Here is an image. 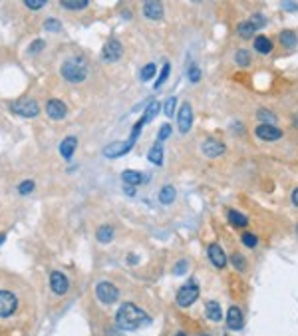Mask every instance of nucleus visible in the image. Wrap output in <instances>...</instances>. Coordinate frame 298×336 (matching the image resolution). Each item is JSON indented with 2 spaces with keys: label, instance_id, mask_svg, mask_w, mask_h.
<instances>
[{
  "label": "nucleus",
  "instance_id": "f257e3e1",
  "mask_svg": "<svg viewBox=\"0 0 298 336\" xmlns=\"http://www.w3.org/2000/svg\"><path fill=\"white\" fill-rule=\"evenodd\" d=\"M115 322L122 330H137L149 324V316L141 309H137L133 302H124L115 314Z\"/></svg>",
  "mask_w": 298,
  "mask_h": 336
},
{
  "label": "nucleus",
  "instance_id": "f03ea898",
  "mask_svg": "<svg viewBox=\"0 0 298 336\" xmlns=\"http://www.w3.org/2000/svg\"><path fill=\"white\" fill-rule=\"evenodd\" d=\"M62 78L70 84H80L87 78V62L84 58H70L62 64Z\"/></svg>",
  "mask_w": 298,
  "mask_h": 336
},
{
  "label": "nucleus",
  "instance_id": "7ed1b4c3",
  "mask_svg": "<svg viewBox=\"0 0 298 336\" xmlns=\"http://www.w3.org/2000/svg\"><path fill=\"white\" fill-rule=\"evenodd\" d=\"M199 287H197V283L195 281H191V283H187L185 287H181L179 289V292H177V304L181 309H187V307H191V304L199 298Z\"/></svg>",
  "mask_w": 298,
  "mask_h": 336
},
{
  "label": "nucleus",
  "instance_id": "20e7f679",
  "mask_svg": "<svg viewBox=\"0 0 298 336\" xmlns=\"http://www.w3.org/2000/svg\"><path fill=\"white\" fill-rule=\"evenodd\" d=\"M10 110L22 117H36L40 113V106L34 100H18L10 104Z\"/></svg>",
  "mask_w": 298,
  "mask_h": 336
},
{
  "label": "nucleus",
  "instance_id": "39448f33",
  "mask_svg": "<svg viewBox=\"0 0 298 336\" xmlns=\"http://www.w3.org/2000/svg\"><path fill=\"white\" fill-rule=\"evenodd\" d=\"M133 145H135L133 139H128V141H113V143H109V145L104 147V156L109 157V159L122 157V156H126V154H129Z\"/></svg>",
  "mask_w": 298,
  "mask_h": 336
},
{
  "label": "nucleus",
  "instance_id": "423d86ee",
  "mask_svg": "<svg viewBox=\"0 0 298 336\" xmlns=\"http://www.w3.org/2000/svg\"><path fill=\"white\" fill-rule=\"evenodd\" d=\"M96 296H98L100 302H104V304H113V302H117V298H119V291H117L111 283L102 281V283H98V287H96Z\"/></svg>",
  "mask_w": 298,
  "mask_h": 336
},
{
  "label": "nucleus",
  "instance_id": "0eeeda50",
  "mask_svg": "<svg viewBox=\"0 0 298 336\" xmlns=\"http://www.w3.org/2000/svg\"><path fill=\"white\" fill-rule=\"evenodd\" d=\"M18 300L10 291H0V318H8L14 314Z\"/></svg>",
  "mask_w": 298,
  "mask_h": 336
},
{
  "label": "nucleus",
  "instance_id": "6e6552de",
  "mask_svg": "<svg viewBox=\"0 0 298 336\" xmlns=\"http://www.w3.org/2000/svg\"><path fill=\"white\" fill-rule=\"evenodd\" d=\"M201 151H203V156H205V157L215 159V157H219V156H223V154H225V143H223V141H219V139H215V137H209V139H205V141H203Z\"/></svg>",
  "mask_w": 298,
  "mask_h": 336
},
{
  "label": "nucleus",
  "instance_id": "1a4fd4ad",
  "mask_svg": "<svg viewBox=\"0 0 298 336\" xmlns=\"http://www.w3.org/2000/svg\"><path fill=\"white\" fill-rule=\"evenodd\" d=\"M256 137L262 139V141H278L282 139V130H278L277 126H266V124H258L256 130H255Z\"/></svg>",
  "mask_w": 298,
  "mask_h": 336
},
{
  "label": "nucleus",
  "instance_id": "9d476101",
  "mask_svg": "<svg viewBox=\"0 0 298 336\" xmlns=\"http://www.w3.org/2000/svg\"><path fill=\"white\" fill-rule=\"evenodd\" d=\"M50 287L56 294H66L68 289H70V281L64 272H60V270H54L50 274Z\"/></svg>",
  "mask_w": 298,
  "mask_h": 336
},
{
  "label": "nucleus",
  "instance_id": "9b49d317",
  "mask_svg": "<svg viewBox=\"0 0 298 336\" xmlns=\"http://www.w3.org/2000/svg\"><path fill=\"white\" fill-rule=\"evenodd\" d=\"M177 124H179V132L181 134H187L191 130V126H193V110H191V106L187 102L181 106V110H179Z\"/></svg>",
  "mask_w": 298,
  "mask_h": 336
},
{
  "label": "nucleus",
  "instance_id": "f8f14e48",
  "mask_svg": "<svg viewBox=\"0 0 298 336\" xmlns=\"http://www.w3.org/2000/svg\"><path fill=\"white\" fill-rule=\"evenodd\" d=\"M124 54V46L119 44L117 40H107V44L104 46V60L106 62H117L119 58H122Z\"/></svg>",
  "mask_w": 298,
  "mask_h": 336
},
{
  "label": "nucleus",
  "instance_id": "ddd939ff",
  "mask_svg": "<svg viewBox=\"0 0 298 336\" xmlns=\"http://www.w3.org/2000/svg\"><path fill=\"white\" fill-rule=\"evenodd\" d=\"M209 259H211V263L217 267V269H225L227 265V255L223 251V247L219 245V243H213V245H209Z\"/></svg>",
  "mask_w": 298,
  "mask_h": 336
},
{
  "label": "nucleus",
  "instance_id": "4468645a",
  "mask_svg": "<svg viewBox=\"0 0 298 336\" xmlns=\"http://www.w3.org/2000/svg\"><path fill=\"white\" fill-rule=\"evenodd\" d=\"M46 113L52 117V119H64L68 110H66V104L60 102V100H50L46 104Z\"/></svg>",
  "mask_w": 298,
  "mask_h": 336
},
{
  "label": "nucleus",
  "instance_id": "2eb2a0df",
  "mask_svg": "<svg viewBox=\"0 0 298 336\" xmlns=\"http://www.w3.org/2000/svg\"><path fill=\"white\" fill-rule=\"evenodd\" d=\"M245 324V318H243V313L238 307H231L229 313H227V326L231 330H241Z\"/></svg>",
  "mask_w": 298,
  "mask_h": 336
},
{
  "label": "nucleus",
  "instance_id": "dca6fc26",
  "mask_svg": "<svg viewBox=\"0 0 298 336\" xmlns=\"http://www.w3.org/2000/svg\"><path fill=\"white\" fill-rule=\"evenodd\" d=\"M143 14L149 20H161L163 18V4L155 2V0H149V2L143 4Z\"/></svg>",
  "mask_w": 298,
  "mask_h": 336
},
{
  "label": "nucleus",
  "instance_id": "f3484780",
  "mask_svg": "<svg viewBox=\"0 0 298 336\" xmlns=\"http://www.w3.org/2000/svg\"><path fill=\"white\" fill-rule=\"evenodd\" d=\"M205 313H207V318L213 320V322H219L223 318V311H221V304L217 300H209L205 304Z\"/></svg>",
  "mask_w": 298,
  "mask_h": 336
},
{
  "label": "nucleus",
  "instance_id": "a211bd4d",
  "mask_svg": "<svg viewBox=\"0 0 298 336\" xmlns=\"http://www.w3.org/2000/svg\"><path fill=\"white\" fill-rule=\"evenodd\" d=\"M76 147H78V139L70 135V137H66L62 143H60V154H62V157H64V159H70V157L74 156Z\"/></svg>",
  "mask_w": 298,
  "mask_h": 336
},
{
  "label": "nucleus",
  "instance_id": "6ab92c4d",
  "mask_svg": "<svg viewBox=\"0 0 298 336\" xmlns=\"http://www.w3.org/2000/svg\"><path fill=\"white\" fill-rule=\"evenodd\" d=\"M273 48H275V44H273V40L268 36H256L255 38V50L258 54H271Z\"/></svg>",
  "mask_w": 298,
  "mask_h": 336
},
{
  "label": "nucleus",
  "instance_id": "aec40b11",
  "mask_svg": "<svg viewBox=\"0 0 298 336\" xmlns=\"http://www.w3.org/2000/svg\"><path fill=\"white\" fill-rule=\"evenodd\" d=\"M96 239L100 243H104V245H107V243L113 241V227L111 225H102L98 231H96Z\"/></svg>",
  "mask_w": 298,
  "mask_h": 336
},
{
  "label": "nucleus",
  "instance_id": "412c9836",
  "mask_svg": "<svg viewBox=\"0 0 298 336\" xmlns=\"http://www.w3.org/2000/svg\"><path fill=\"white\" fill-rule=\"evenodd\" d=\"M122 179H124V183H128L129 187H133V185H139L141 179H143V175H141L139 171L128 169V171H124V173H122Z\"/></svg>",
  "mask_w": 298,
  "mask_h": 336
},
{
  "label": "nucleus",
  "instance_id": "4be33fe9",
  "mask_svg": "<svg viewBox=\"0 0 298 336\" xmlns=\"http://www.w3.org/2000/svg\"><path fill=\"white\" fill-rule=\"evenodd\" d=\"M147 159L151 161V163H155V165H161L163 163V147H161V143H155L151 149H149Z\"/></svg>",
  "mask_w": 298,
  "mask_h": 336
},
{
  "label": "nucleus",
  "instance_id": "5701e85b",
  "mask_svg": "<svg viewBox=\"0 0 298 336\" xmlns=\"http://www.w3.org/2000/svg\"><path fill=\"white\" fill-rule=\"evenodd\" d=\"M256 26L251 22V20H247V22H241V24H238V28H236V32H238V36H241V38H251L255 32H256Z\"/></svg>",
  "mask_w": 298,
  "mask_h": 336
},
{
  "label": "nucleus",
  "instance_id": "b1692460",
  "mask_svg": "<svg viewBox=\"0 0 298 336\" xmlns=\"http://www.w3.org/2000/svg\"><path fill=\"white\" fill-rule=\"evenodd\" d=\"M229 221H231V225H234V227H247V225H249L247 215H243V213H238V211H234V209L229 211Z\"/></svg>",
  "mask_w": 298,
  "mask_h": 336
},
{
  "label": "nucleus",
  "instance_id": "393cba45",
  "mask_svg": "<svg viewBox=\"0 0 298 336\" xmlns=\"http://www.w3.org/2000/svg\"><path fill=\"white\" fill-rule=\"evenodd\" d=\"M175 195H177L175 187L165 185V187H161V191H159V201H161L163 205H171V203L175 201Z\"/></svg>",
  "mask_w": 298,
  "mask_h": 336
},
{
  "label": "nucleus",
  "instance_id": "a878e982",
  "mask_svg": "<svg viewBox=\"0 0 298 336\" xmlns=\"http://www.w3.org/2000/svg\"><path fill=\"white\" fill-rule=\"evenodd\" d=\"M280 44H284L286 48H294L298 44V38L292 30H284V32H280Z\"/></svg>",
  "mask_w": 298,
  "mask_h": 336
},
{
  "label": "nucleus",
  "instance_id": "bb28decb",
  "mask_svg": "<svg viewBox=\"0 0 298 336\" xmlns=\"http://www.w3.org/2000/svg\"><path fill=\"white\" fill-rule=\"evenodd\" d=\"M256 115H258V119H260V124H266V126H275V124H277V115H275L273 112L264 110V108H260Z\"/></svg>",
  "mask_w": 298,
  "mask_h": 336
},
{
  "label": "nucleus",
  "instance_id": "cd10ccee",
  "mask_svg": "<svg viewBox=\"0 0 298 336\" xmlns=\"http://www.w3.org/2000/svg\"><path fill=\"white\" fill-rule=\"evenodd\" d=\"M159 108H161V106H159L157 102H149V104H147V108H145V113H143V117H141V119L145 121V124H147V121H151V119H153V117L159 113Z\"/></svg>",
  "mask_w": 298,
  "mask_h": 336
},
{
  "label": "nucleus",
  "instance_id": "c85d7f7f",
  "mask_svg": "<svg viewBox=\"0 0 298 336\" xmlns=\"http://www.w3.org/2000/svg\"><path fill=\"white\" fill-rule=\"evenodd\" d=\"M234 60H236V64L238 66H249L251 62H253V56H251V52L249 50H238L236 54H234Z\"/></svg>",
  "mask_w": 298,
  "mask_h": 336
},
{
  "label": "nucleus",
  "instance_id": "c756f323",
  "mask_svg": "<svg viewBox=\"0 0 298 336\" xmlns=\"http://www.w3.org/2000/svg\"><path fill=\"white\" fill-rule=\"evenodd\" d=\"M155 74H157L155 64H145V66L141 68V72H139V78H141V82H149Z\"/></svg>",
  "mask_w": 298,
  "mask_h": 336
},
{
  "label": "nucleus",
  "instance_id": "7c9ffc66",
  "mask_svg": "<svg viewBox=\"0 0 298 336\" xmlns=\"http://www.w3.org/2000/svg\"><path fill=\"white\" fill-rule=\"evenodd\" d=\"M231 261H233V265L236 267V270H241V272L247 270V259H245L241 253H234V255L231 257Z\"/></svg>",
  "mask_w": 298,
  "mask_h": 336
},
{
  "label": "nucleus",
  "instance_id": "2f4dec72",
  "mask_svg": "<svg viewBox=\"0 0 298 336\" xmlns=\"http://www.w3.org/2000/svg\"><path fill=\"white\" fill-rule=\"evenodd\" d=\"M169 72H171V64H169V62H165V64H163V68H161V72H159V78L155 80V88H161V86L165 84V80L169 78Z\"/></svg>",
  "mask_w": 298,
  "mask_h": 336
},
{
  "label": "nucleus",
  "instance_id": "473e14b6",
  "mask_svg": "<svg viewBox=\"0 0 298 336\" xmlns=\"http://www.w3.org/2000/svg\"><path fill=\"white\" fill-rule=\"evenodd\" d=\"M62 6H64L66 10H82V8H85V6H87V0H76V2H70V0H64V2H62Z\"/></svg>",
  "mask_w": 298,
  "mask_h": 336
},
{
  "label": "nucleus",
  "instance_id": "72a5a7b5",
  "mask_svg": "<svg viewBox=\"0 0 298 336\" xmlns=\"http://www.w3.org/2000/svg\"><path fill=\"white\" fill-rule=\"evenodd\" d=\"M241 239H243V245H245V247H249V249L256 247V243H258L256 235H255V233H249V231H247V233H243V237H241Z\"/></svg>",
  "mask_w": 298,
  "mask_h": 336
},
{
  "label": "nucleus",
  "instance_id": "f704fd0d",
  "mask_svg": "<svg viewBox=\"0 0 298 336\" xmlns=\"http://www.w3.org/2000/svg\"><path fill=\"white\" fill-rule=\"evenodd\" d=\"M169 137H171V124H163L159 128V134H157V143H163Z\"/></svg>",
  "mask_w": 298,
  "mask_h": 336
},
{
  "label": "nucleus",
  "instance_id": "c9c22d12",
  "mask_svg": "<svg viewBox=\"0 0 298 336\" xmlns=\"http://www.w3.org/2000/svg\"><path fill=\"white\" fill-rule=\"evenodd\" d=\"M34 191V181H22L20 185H18V193L20 195H28V193H32Z\"/></svg>",
  "mask_w": 298,
  "mask_h": 336
},
{
  "label": "nucleus",
  "instance_id": "e433bc0d",
  "mask_svg": "<svg viewBox=\"0 0 298 336\" xmlns=\"http://www.w3.org/2000/svg\"><path fill=\"white\" fill-rule=\"evenodd\" d=\"M175 106H177V98H167V102H165V108H163V112H165V115L167 117H171L173 113H175Z\"/></svg>",
  "mask_w": 298,
  "mask_h": 336
},
{
  "label": "nucleus",
  "instance_id": "4c0bfd02",
  "mask_svg": "<svg viewBox=\"0 0 298 336\" xmlns=\"http://www.w3.org/2000/svg\"><path fill=\"white\" fill-rule=\"evenodd\" d=\"M44 28H46V30H50V32H58V30L62 28V24H60L56 18H48V20L44 22Z\"/></svg>",
  "mask_w": 298,
  "mask_h": 336
},
{
  "label": "nucleus",
  "instance_id": "58836bf2",
  "mask_svg": "<svg viewBox=\"0 0 298 336\" xmlns=\"http://www.w3.org/2000/svg\"><path fill=\"white\" fill-rule=\"evenodd\" d=\"M187 76H189V80L195 84V82H199V80H201V70H199L195 64H191V66H189V72H187Z\"/></svg>",
  "mask_w": 298,
  "mask_h": 336
},
{
  "label": "nucleus",
  "instance_id": "ea45409f",
  "mask_svg": "<svg viewBox=\"0 0 298 336\" xmlns=\"http://www.w3.org/2000/svg\"><path fill=\"white\" fill-rule=\"evenodd\" d=\"M26 8H30V10H40V8H44V4H46V0H26Z\"/></svg>",
  "mask_w": 298,
  "mask_h": 336
},
{
  "label": "nucleus",
  "instance_id": "a19ab883",
  "mask_svg": "<svg viewBox=\"0 0 298 336\" xmlns=\"http://www.w3.org/2000/svg\"><path fill=\"white\" fill-rule=\"evenodd\" d=\"M187 269H189V263H187V261H179V263L175 265V269H173V274H185Z\"/></svg>",
  "mask_w": 298,
  "mask_h": 336
},
{
  "label": "nucleus",
  "instance_id": "79ce46f5",
  "mask_svg": "<svg viewBox=\"0 0 298 336\" xmlns=\"http://www.w3.org/2000/svg\"><path fill=\"white\" fill-rule=\"evenodd\" d=\"M251 22H253L256 28H262V26L266 24V20L262 18V14H253V16H251Z\"/></svg>",
  "mask_w": 298,
  "mask_h": 336
},
{
  "label": "nucleus",
  "instance_id": "37998d69",
  "mask_svg": "<svg viewBox=\"0 0 298 336\" xmlns=\"http://www.w3.org/2000/svg\"><path fill=\"white\" fill-rule=\"evenodd\" d=\"M42 48H44V42H42V40H34V42H32V46L28 48V52H30V54H34V52H38V50H42Z\"/></svg>",
  "mask_w": 298,
  "mask_h": 336
},
{
  "label": "nucleus",
  "instance_id": "c03bdc74",
  "mask_svg": "<svg viewBox=\"0 0 298 336\" xmlns=\"http://www.w3.org/2000/svg\"><path fill=\"white\" fill-rule=\"evenodd\" d=\"M292 205H294V207H298V187L292 191Z\"/></svg>",
  "mask_w": 298,
  "mask_h": 336
},
{
  "label": "nucleus",
  "instance_id": "a18cd8bd",
  "mask_svg": "<svg viewBox=\"0 0 298 336\" xmlns=\"http://www.w3.org/2000/svg\"><path fill=\"white\" fill-rule=\"evenodd\" d=\"M4 239H6V235H4V233H0V245L4 243Z\"/></svg>",
  "mask_w": 298,
  "mask_h": 336
},
{
  "label": "nucleus",
  "instance_id": "49530a36",
  "mask_svg": "<svg viewBox=\"0 0 298 336\" xmlns=\"http://www.w3.org/2000/svg\"><path fill=\"white\" fill-rule=\"evenodd\" d=\"M175 336H187V334H185V332H177Z\"/></svg>",
  "mask_w": 298,
  "mask_h": 336
},
{
  "label": "nucleus",
  "instance_id": "de8ad7c7",
  "mask_svg": "<svg viewBox=\"0 0 298 336\" xmlns=\"http://www.w3.org/2000/svg\"><path fill=\"white\" fill-rule=\"evenodd\" d=\"M296 235H298V225H296Z\"/></svg>",
  "mask_w": 298,
  "mask_h": 336
}]
</instances>
